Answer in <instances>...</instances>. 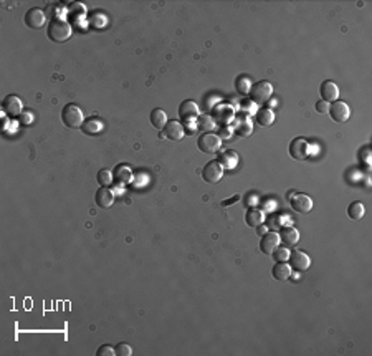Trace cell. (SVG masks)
I'll use <instances>...</instances> for the list:
<instances>
[{"label":"cell","mask_w":372,"mask_h":356,"mask_svg":"<svg viewBox=\"0 0 372 356\" xmlns=\"http://www.w3.org/2000/svg\"><path fill=\"white\" fill-rule=\"evenodd\" d=\"M48 37L56 43L66 42L72 37V25L63 19H53L48 25Z\"/></svg>","instance_id":"cell-1"},{"label":"cell","mask_w":372,"mask_h":356,"mask_svg":"<svg viewBox=\"0 0 372 356\" xmlns=\"http://www.w3.org/2000/svg\"><path fill=\"white\" fill-rule=\"evenodd\" d=\"M248 95H250V101L253 105H265L273 95V85L266 80H262V82L252 85V90Z\"/></svg>","instance_id":"cell-2"},{"label":"cell","mask_w":372,"mask_h":356,"mask_svg":"<svg viewBox=\"0 0 372 356\" xmlns=\"http://www.w3.org/2000/svg\"><path fill=\"white\" fill-rule=\"evenodd\" d=\"M62 121L70 129H80L83 126V111L76 105H66L62 111Z\"/></svg>","instance_id":"cell-3"},{"label":"cell","mask_w":372,"mask_h":356,"mask_svg":"<svg viewBox=\"0 0 372 356\" xmlns=\"http://www.w3.org/2000/svg\"><path fill=\"white\" fill-rule=\"evenodd\" d=\"M197 146L202 153L214 154L220 149V146H222V139L215 133H204L202 136L197 139Z\"/></svg>","instance_id":"cell-4"},{"label":"cell","mask_w":372,"mask_h":356,"mask_svg":"<svg viewBox=\"0 0 372 356\" xmlns=\"http://www.w3.org/2000/svg\"><path fill=\"white\" fill-rule=\"evenodd\" d=\"M288 265L291 267V270L294 272H306L311 265V258L306 252L294 249L293 252H290V258H288Z\"/></svg>","instance_id":"cell-5"},{"label":"cell","mask_w":372,"mask_h":356,"mask_svg":"<svg viewBox=\"0 0 372 356\" xmlns=\"http://www.w3.org/2000/svg\"><path fill=\"white\" fill-rule=\"evenodd\" d=\"M222 176H224V168L220 166L218 161H210V163L204 166L202 177L208 184H217V182L222 179Z\"/></svg>","instance_id":"cell-6"},{"label":"cell","mask_w":372,"mask_h":356,"mask_svg":"<svg viewBox=\"0 0 372 356\" xmlns=\"http://www.w3.org/2000/svg\"><path fill=\"white\" fill-rule=\"evenodd\" d=\"M290 156L298 161H303L310 156V143L304 138H294L290 143Z\"/></svg>","instance_id":"cell-7"},{"label":"cell","mask_w":372,"mask_h":356,"mask_svg":"<svg viewBox=\"0 0 372 356\" xmlns=\"http://www.w3.org/2000/svg\"><path fill=\"white\" fill-rule=\"evenodd\" d=\"M22 108H24V105H22V100L18 98L17 95H8L5 96V100L2 101V110L7 116L10 118H17L22 115Z\"/></svg>","instance_id":"cell-8"},{"label":"cell","mask_w":372,"mask_h":356,"mask_svg":"<svg viewBox=\"0 0 372 356\" xmlns=\"http://www.w3.org/2000/svg\"><path fill=\"white\" fill-rule=\"evenodd\" d=\"M198 115H200V113H198V106H197V103H194L192 100H186V101H182V103H180L179 116H180V120L184 123L197 121Z\"/></svg>","instance_id":"cell-9"},{"label":"cell","mask_w":372,"mask_h":356,"mask_svg":"<svg viewBox=\"0 0 372 356\" xmlns=\"http://www.w3.org/2000/svg\"><path fill=\"white\" fill-rule=\"evenodd\" d=\"M290 206L298 214H308L312 209V201L306 194H293V196L290 197Z\"/></svg>","instance_id":"cell-10"},{"label":"cell","mask_w":372,"mask_h":356,"mask_svg":"<svg viewBox=\"0 0 372 356\" xmlns=\"http://www.w3.org/2000/svg\"><path fill=\"white\" fill-rule=\"evenodd\" d=\"M46 22V15L42 9H30L25 14V25L32 30H40Z\"/></svg>","instance_id":"cell-11"},{"label":"cell","mask_w":372,"mask_h":356,"mask_svg":"<svg viewBox=\"0 0 372 356\" xmlns=\"http://www.w3.org/2000/svg\"><path fill=\"white\" fill-rule=\"evenodd\" d=\"M328 113L332 118V121L336 123H346L349 116H351V110L344 101H334L332 105H330V111Z\"/></svg>","instance_id":"cell-12"},{"label":"cell","mask_w":372,"mask_h":356,"mask_svg":"<svg viewBox=\"0 0 372 356\" xmlns=\"http://www.w3.org/2000/svg\"><path fill=\"white\" fill-rule=\"evenodd\" d=\"M162 134H164V138L170 139V141H180L186 134V129L180 121L172 120V121H167V125L162 129Z\"/></svg>","instance_id":"cell-13"},{"label":"cell","mask_w":372,"mask_h":356,"mask_svg":"<svg viewBox=\"0 0 372 356\" xmlns=\"http://www.w3.org/2000/svg\"><path fill=\"white\" fill-rule=\"evenodd\" d=\"M280 247V235L278 232H266L265 235H262V242H260V249L263 253L266 255H272V253Z\"/></svg>","instance_id":"cell-14"},{"label":"cell","mask_w":372,"mask_h":356,"mask_svg":"<svg viewBox=\"0 0 372 356\" xmlns=\"http://www.w3.org/2000/svg\"><path fill=\"white\" fill-rule=\"evenodd\" d=\"M320 95H321L322 101H326V103H334V101H338V98H339L338 85L331 82V80L322 82V85L320 86Z\"/></svg>","instance_id":"cell-15"},{"label":"cell","mask_w":372,"mask_h":356,"mask_svg":"<svg viewBox=\"0 0 372 356\" xmlns=\"http://www.w3.org/2000/svg\"><path fill=\"white\" fill-rule=\"evenodd\" d=\"M94 201L101 209H110L114 202V192L110 187H100L94 194Z\"/></svg>","instance_id":"cell-16"},{"label":"cell","mask_w":372,"mask_h":356,"mask_svg":"<svg viewBox=\"0 0 372 356\" xmlns=\"http://www.w3.org/2000/svg\"><path fill=\"white\" fill-rule=\"evenodd\" d=\"M112 179H114L120 186H126L129 182H132V171L126 164H118L114 171H112Z\"/></svg>","instance_id":"cell-17"},{"label":"cell","mask_w":372,"mask_h":356,"mask_svg":"<svg viewBox=\"0 0 372 356\" xmlns=\"http://www.w3.org/2000/svg\"><path fill=\"white\" fill-rule=\"evenodd\" d=\"M245 220H246L248 227L256 229L258 225H262L263 222H265V215H263V212H262L260 209L250 207V209L246 210V214H245Z\"/></svg>","instance_id":"cell-18"},{"label":"cell","mask_w":372,"mask_h":356,"mask_svg":"<svg viewBox=\"0 0 372 356\" xmlns=\"http://www.w3.org/2000/svg\"><path fill=\"white\" fill-rule=\"evenodd\" d=\"M280 242H283L284 245H296L300 240V232L294 227H283L280 230Z\"/></svg>","instance_id":"cell-19"},{"label":"cell","mask_w":372,"mask_h":356,"mask_svg":"<svg viewBox=\"0 0 372 356\" xmlns=\"http://www.w3.org/2000/svg\"><path fill=\"white\" fill-rule=\"evenodd\" d=\"M218 163L222 168H227V169H234L236 164H238V154L235 153L234 149H228V151H224V153L218 154Z\"/></svg>","instance_id":"cell-20"},{"label":"cell","mask_w":372,"mask_h":356,"mask_svg":"<svg viewBox=\"0 0 372 356\" xmlns=\"http://www.w3.org/2000/svg\"><path fill=\"white\" fill-rule=\"evenodd\" d=\"M256 123L263 128L272 126L274 123V113L270 110V108H262V110L256 111Z\"/></svg>","instance_id":"cell-21"},{"label":"cell","mask_w":372,"mask_h":356,"mask_svg":"<svg viewBox=\"0 0 372 356\" xmlns=\"http://www.w3.org/2000/svg\"><path fill=\"white\" fill-rule=\"evenodd\" d=\"M150 125H152L156 129H164V126L167 125V115L164 110H160V108H156V110L150 111Z\"/></svg>","instance_id":"cell-22"},{"label":"cell","mask_w":372,"mask_h":356,"mask_svg":"<svg viewBox=\"0 0 372 356\" xmlns=\"http://www.w3.org/2000/svg\"><path fill=\"white\" fill-rule=\"evenodd\" d=\"M272 272H273V277L280 280V282H284V280H288L291 277V267L286 262H276Z\"/></svg>","instance_id":"cell-23"},{"label":"cell","mask_w":372,"mask_h":356,"mask_svg":"<svg viewBox=\"0 0 372 356\" xmlns=\"http://www.w3.org/2000/svg\"><path fill=\"white\" fill-rule=\"evenodd\" d=\"M83 133L84 134H90V136H93V134H98L101 129H103V123L100 120H96V118H90V120H86L83 123Z\"/></svg>","instance_id":"cell-24"},{"label":"cell","mask_w":372,"mask_h":356,"mask_svg":"<svg viewBox=\"0 0 372 356\" xmlns=\"http://www.w3.org/2000/svg\"><path fill=\"white\" fill-rule=\"evenodd\" d=\"M364 214H366L364 204H362V202H359V201L352 202L351 206L348 207V215H349V217H351L352 220H360V219L364 217Z\"/></svg>","instance_id":"cell-25"},{"label":"cell","mask_w":372,"mask_h":356,"mask_svg":"<svg viewBox=\"0 0 372 356\" xmlns=\"http://www.w3.org/2000/svg\"><path fill=\"white\" fill-rule=\"evenodd\" d=\"M197 128L204 133H210L215 128V121L212 116L208 115H198L197 118Z\"/></svg>","instance_id":"cell-26"},{"label":"cell","mask_w":372,"mask_h":356,"mask_svg":"<svg viewBox=\"0 0 372 356\" xmlns=\"http://www.w3.org/2000/svg\"><path fill=\"white\" fill-rule=\"evenodd\" d=\"M235 88H236V91H238L240 95H248V93H250V90H252V83H250V80H248L246 77H238V78H236V82H235Z\"/></svg>","instance_id":"cell-27"},{"label":"cell","mask_w":372,"mask_h":356,"mask_svg":"<svg viewBox=\"0 0 372 356\" xmlns=\"http://www.w3.org/2000/svg\"><path fill=\"white\" fill-rule=\"evenodd\" d=\"M96 179H98V182L101 184V187H110V184L114 179H112V174L108 169H101L98 172V176H96Z\"/></svg>","instance_id":"cell-28"},{"label":"cell","mask_w":372,"mask_h":356,"mask_svg":"<svg viewBox=\"0 0 372 356\" xmlns=\"http://www.w3.org/2000/svg\"><path fill=\"white\" fill-rule=\"evenodd\" d=\"M272 255H273V258H274L276 262H286L288 258H290V250H288V249H284V247H282V249L278 247V249L274 250V252L272 253Z\"/></svg>","instance_id":"cell-29"},{"label":"cell","mask_w":372,"mask_h":356,"mask_svg":"<svg viewBox=\"0 0 372 356\" xmlns=\"http://www.w3.org/2000/svg\"><path fill=\"white\" fill-rule=\"evenodd\" d=\"M114 351L118 356H131L132 354V348L129 346L128 343H120L118 346L114 348Z\"/></svg>","instance_id":"cell-30"},{"label":"cell","mask_w":372,"mask_h":356,"mask_svg":"<svg viewBox=\"0 0 372 356\" xmlns=\"http://www.w3.org/2000/svg\"><path fill=\"white\" fill-rule=\"evenodd\" d=\"M116 351L114 348L110 346V344H103V346L98 348V351H96V356H114Z\"/></svg>","instance_id":"cell-31"},{"label":"cell","mask_w":372,"mask_h":356,"mask_svg":"<svg viewBox=\"0 0 372 356\" xmlns=\"http://www.w3.org/2000/svg\"><path fill=\"white\" fill-rule=\"evenodd\" d=\"M316 111L320 113V115H326L328 111H330V103H326V101H318L316 103Z\"/></svg>","instance_id":"cell-32"},{"label":"cell","mask_w":372,"mask_h":356,"mask_svg":"<svg viewBox=\"0 0 372 356\" xmlns=\"http://www.w3.org/2000/svg\"><path fill=\"white\" fill-rule=\"evenodd\" d=\"M236 133H238L240 136H248V134L252 133V125H250L248 121H245L244 125H242L238 129H236Z\"/></svg>","instance_id":"cell-33"},{"label":"cell","mask_w":372,"mask_h":356,"mask_svg":"<svg viewBox=\"0 0 372 356\" xmlns=\"http://www.w3.org/2000/svg\"><path fill=\"white\" fill-rule=\"evenodd\" d=\"M238 199H240L238 196H235V197H232V199H228V201H224V202H222V206H224V207H227V206H230V204H234V202H236V201H238Z\"/></svg>","instance_id":"cell-34"},{"label":"cell","mask_w":372,"mask_h":356,"mask_svg":"<svg viewBox=\"0 0 372 356\" xmlns=\"http://www.w3.org/2000/svg\"><path fill=\"white\" fill-rule=\"evenodd\" d=\"M256 230H258V234H260V235H265L266 234V232H268V227H266V225H258V227H256Z\"/></svg>","instance_id":"cell-35"},{"label":"cell","mask_w":372,"mask_h":356,"mask_svg":"<svg viewBox=\"0 0 372 356\" xmlns=\"http://www.w3.org/2000/svg\"><path fill=\"white\" fill-rule=\"evenodd\" d=\"M360 156H362V159L369 164V149H368V148H366V149L362 151V154H360Z\"/></svg>","instance_id":"cell-36"},{"label":"cell","mask_w":372,"mask_h":356,"mask_svg":"<svg viewBox=\"0 0 372 356\" xmlns=\"http://www.w3.org/2000/svg\"><path fill=\"white\" fill-rule=\"evenodd\" d=\"M230 129H222V133L218 134V138H222V136H227V138H230Z\"/></svg>","instance_id":"cell-37"}]
</instances>
